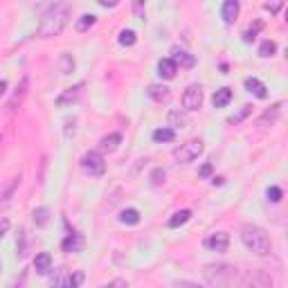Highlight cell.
<instances>
[{"label": "cell", "mask_w": 288, "mask_h": 288, "mask_svg": "<svg viewBox=\"0 0 288 288\" xmlns=\"http://www.w3.org/2000/svg\"><path fill=\"white\" fill-rule=\"evenodd\" d=\"M61 72L63 75H70L72 70H75V59H72V54H61Z\"/></svg>", "instance_id": "obj_25"}, {"label": "cell", "mask_w": 288, "mask_h": 288, "mask_svg": "<svg viewBox=\"0 0 288 288\" xmlns=\"http://www.w3.org/2000/svg\"><path fill=\"white\" fill-rule=\"evenodd\" d=\"M230 102H232V90H230V88H221V90H216L212 97L214 108H223V106H228Z\"/></svg>", "instance_id": "obj_13"}, {"label": "cell", "mask_w": 288, "mask_h": 288, "mask_svg": "<svg viewBox=\"0 0 288 288\" xmlns=\"http://www.w3.org/2000/svg\"><path fill=\"white\" fill-rule=\"evenodd\" d=\"M203 275H205V282L212 284V286H230V284L239 282V272H236V268L225 266V263H219V266H205Z\"/></svg>", "instance_id": "obj_3"}, {"label": "cell", "mask_w": 288, "mask_h": 288, "mask_svg": "<svg viewBox=\"0 0 288 288\" xmlns=\"http://www.w3.org/2000/svg\"><path fill=\"white\" fill-rule=\"evenodd\" d=\"M81 248H84V239H81L79 234H70L68 239H63V250L65 252H81Z\"/></svg>", "instance_id": "obj_16"}, {"label": "cell", "mask_w": 288, "mask_h": 288, "mask_svg": "<svg viewBox=\"0 0 288 288\" xmlns=\"http://www.w3.org/2000/svg\"><path fill=\"white\" fill-rule=\"evenodd\" d=\"M7 92V81H0V97Z\"/></svg>", "instance_id": "obj_38"}, {"label": "cell", "mask_w": 288, "mask_h": 288, "mask_svg": "<svg viewBox=\"0 0 288 288\" xmlns=\"http://www.w3.org/2000/svg\"><path fill=\"white\" fill-rule=\"evenodd\" d=\"M279 111H282V104H275L272 106V111H268L266 115H263L261 119H259V124H266V122H275V117L279 115Z\"/></svg>", "instance_id": "obj_27"}, {"label": "cell", "mask_w": 288, "mask_h": 288, "mask_svg": "<svg viewBox=\"0 0 288 288\" xmlns=\"http://www.w3.org/2000/svg\"><path fill=\"white\" fill-rule=\"evenodd\" d=\"M135 41H138V36H135L133 29H124V32H119V45L131 48V45H135Z\"/></svg>", "instance_id": "obj_23"}, {"label": "cell", "mask_w": 288, "mask_h": 288, "mask_svg": "<svg viewBox=\"0 0 288 288\" xmlns=\"http://www.w3.org/2000/svg\"><path fill=\"white\" fill-rule=\"evenodd\" d=\"M203 142L201 140H189V142H185V144H180L176 151H173V158H176L178 162H192V160H196L198 155L203 153Z\"/></svg>", "instance_id": "obj_4"}, {"label": "cell", "mask_w": 288, "mask_h": 288, "mask_svg": "<svg viewBox=\"0 0 288 288\" xmlns=\"http://www.w3.org/2000/svg\"><path fill=\"white\" fill-rule=\"evenodd\" d=\"M81 284H84V272H72V275L65 279V286H72V288L81 286Z\"/></svg>", "instance_id": "obj_28"}, {"label": "cell", "mask_w": 288, "mask_h": 288, "mask_svg": "<svg viewBox=\"0 0 288 288\" xmlns=\"http://www.w3.org/2000/svg\"><path fill=\"white\" fill-rule=\"evenodd\" d=\"M48 209H45V207H41V209H36V212H34V221H36V223L38 225H45V223H48Z\"/></svg>", "instance_id": "obj_30"}, {"label": "cell", "mask_w": 288, "mask_h": 288, "mask_svg": "<svg viewBox=\"0 0 288 288\" xmlns=\"http://www.w3.org/2000/svg\"><path fill=\"white\" fill-rule=\"evenodd\" d=\"M102 151H108V153H113V151H117V146L122 144V135L119 133H111L106 135V138H102Z\"/></svg>", "instance_id": "obj_15"}, {"label": "cell", "mask_w": 288, "mask_h": 288, "mask_svg": "<svg viewBox=\"0 0 288 288\" xmlns=\"http://www.w3.org/2000/svg\"><path fill=\"white\" fill-rule=\"evenodd\" d=\"M169 122H171V124H178V126H182V124H185V117H182L178 111H173V113H169Z\"/></svg>", "instance_id": "obj_32"}, {"label": "cell", "mask_w": 288, "mask_h": 288, "mask_svg": "<svg viewBox=\"0 0 288 288\" xmlns=\"http://www.w3.org/2000/svg\"><path fill=\"white\" fill-rule=\"evenodd\" d=\"M189 219H192V212H189V209H180V212H176L169 221H167V225H169V228H180V225H185Z\"/></svg>", "instance_id": "obj_19"}, {"label": "cell", "mask_w": 288, "mask_h": 288, "mask_svg": "<svg viewBox=\"0 0 288 288\" xmlns=\"http://www.w3.org/2000/svg\"><path fill=\"white\" fill-rule=\"evenodd\" d=\"M259 29H261V23H257V25L252 27V29H248V32L243 34V41H246V43H252V41H255V36H257V32H259Z\"/></svg>", "instance_id": "obj_31"}, {"label": "cell", "mask_w": 288, "mask_h": 288, "mask_svg": "<svg viewBox=\"0 0 288 288\" xmlns=\"http://www.w3.org/2000/svg\"><path fill=\"white\" fill-rule=\"evenodd\" d=\"M81 169H84L88 176H102L104 169H106V162H104L102 153L90 151V153H86L84 158H81Z\"/></svg>", "instance_id": "obj_5"}, {"label": "cell", "mask_w": 288, "mask_h": 288, "mask_svg": "<svg viewBox=\"0 0 288 288\" xmlns=\"http://www.w3.org/2000/svg\"><path fill=\"white\" fill-rule=\"evenodd\" d=\"M250 113H252V106H248V104H246V106H241V111L236 113V115L228 117V122H230V124H241L243 119L248 117V115H250Z\"/></svg>", "instance_id": "obj_26"}, {"label": "cell", "mask_w": 288, "mask_h": 288, "mask_svg": "<svg viewBox=\"0 0 288 288\" xmlns=\"http://www.w3.org/2000/svg\"><path fill=\"white\" fill-rule=\"evenodd\" d=\"M246 90L252 92L255 97H259V99H266V97H268V88H266V86H263L259 79H255V77L246 79Z\"/></svg>", "instance_id": "obj_11"}, {"label": "cell", "mask_w": 288, "mask_h": 288, "mask_svg": "<svg viewBox=\"0 0 288 288\" xmlns=\"http://www.w3.org/2000/svg\"><path fill=\"white\" fill-rule=\"evenodd\" d=\"M149 97L155 99V102H167L169 99V88L160 86V84H153V86H149Z\"/></svg>", "instance_id": "obj_17"}, {"label": "cell", "mask_w": 288, "mask_h": 288, "mask_svg": "<svg viewBox=\"0 0 288 288\" xmlns=\"http://www.w3.org/2000/svg\"><path fill=\"white\" fill-rule=\"evenodd\" d=\"M209 176H212V165L205 162V165L198 169V178H209Z\"/></svg>", "instance_id": "obj_33"}, {"label": "cell", "mask_w": 288, "mask_h": 288, "mask_svg": "<svg viewBox=\"0 0 288 288\" xmlns=\"http://www.w3.org/2000/svg\"><path fill=\"white\" fill-rule=\"evenodd\" d=\"M239 284H243V286H255V288H268V286H272V277L263 270H255V272H248L243 279H239Z\"/></svg>", "instance_id": "obj_7"}, {"label": "cell", "mask_w": 288, "mask_h": 288, "mask_svg": "<svg viewBox=\"0 0 288 288\" xmlns=\"http://www.w3.org/2000/svg\"><path fill=\"white\" fill-rule=\"evenodd\" d=\"M7 230H9V221H7V219H0V239L7 234Z\"/></svg>", "instance_id": "obj_36"}, {"label": "cell", "mask_w": 288, "mask_h": 288, "mask_svg": "<svg viewBox=\"0 0 288 288\" xmlns=\"http://www.w3.org/2000/svg\"><path fill=\"white\" fill-rule=\"evenodd\" d=\"M239 236L241 241H243V246L248 248V250H252L255 255H270V236H268V232L263 228H259V225H252V223H246L241 225L239 230Z\"/></svg>", "instance_id": "obj_1"}, {"label": "cell", "mask_w": 288, "mask_h": 288, "mask_svg": "<svg viewBox=\"0 0 288 288\" xmlns=\"http://www.w3.org/2000/svg\"><path fill=\"white\" fill-rule=\"evenodd\" d=\"M266 196H268V201H270V203H279L284 194H282V189H279V187H268Z\"/></svg>", "instance_id": "obj_29"}, {"label": "cell", "mask_w": 288, "mask_h": 288, "mask_svg": "<svg viewBox=\"0 0 288 288\" xmlns=\"http://www.w3.org/2000/svg\"><path fill=\"white\" fill-rule=\"evenodd\" d=\"M239 11H241L239 0H225V2H223V9H221V14H223V21L228 23V25H232V23L239 18Z\"/></svg>", "instance_id": "obj_9"}, {"label": "cell", "mask_w": 288, "mask_h": 288, "mask_svg": "<svg viewBox=\"0 0 288 288\" xmlns=\"http://www.w3.org/2000/svg\"><path fill=\"white\" fill-rule=\"evenodd\" d=\"M201 104H203V88L192 84L182 95V106H185V111H198Z\"/></svg>", "instance_id": "obj_6"}, {"label": "cell", "mask_w": 288, "mask_h": 288, "mask_svg": "<svg viewBox=\"0 0 288 288\" xmlns=\"http://www.w3.org/2000/svg\"><path fill=\"white\" fill-rule=\"evenodd\" d=\"M171 59H173L176 65L180 63V65H185V68H192V65L196 63V59H194L189 52H185V50H173V57H171Z\"/></svg>", "instance_id": "obj_18"}, {"label": "cell", "mask_w": 288, "mask_h": 288, "mask_svg": "<svg viewBox=\"0 0 288 288\" xmlns=\"http://www.w3.org/2000/svg\"><path fill=\"white\" fill-rule=\"evenodd\" d=\"M119 221H122L124 225H135V223H140V212L138 209H124V212L119 214Z\"/></svg>", "instance_id": "obj_22"}, {"label": "cell", "mask_w": 288, "mask_h": 288, "mask_svg": "<svg viewBox=\"0 0 288 288\" xmlns=\"http://www.w3.org/2000/svg\"><path fill=\"white\" fill-rule=\"evenodd\" d=\"M153 140L155 142H173L176 131L173 128H158V131H153Z\"/></svg>", "instance_id": "obj_20"}, {"label": "cell", "mask_w": 288, "mask_h": 288, "mask_svg": "<svg viewBox=\"0 0 288 288\" xmlns=\"http://www.w3.org/2000/svg\"><path fill=\"white\" fill-rule=\"evenodd\" d=\"M68 21H70V7L68 5L52 7V9L43 16L41 25H38V29H36V36H41V38L57 36V34L63 32V27L68 25Z\"/></svg>", "instance_id": "obj_2"}, {"label": "cell", "mask_w": 288, "mask_h": 288, "mask_svg": "<svg viewBox=\"0 0 288 288\" xmlns=\"http://www.w3.org/2000/svg\"><path fill=\"white\" fill-rule=\"evenodd\" d=\"M95 21H97V16H92V14H84V16L77 21V32H88L92 25H95Z\"/></svg>", "instance_id": "obj_21"}, {"label": "cell", "mask_w": 288, "mask_h": 288, "mask_svg": "<svg viewBox=\"0 0 288 288\" xmlns=\"http://www.w3.org/2000/svg\"><path fill=\"white\" fill-rule=\"evenodd\" d=\"M50 266H52V257H50V252H38L36 259H34V268H36V272L45 275V272L50 270Z\"/></svg>", "instance_id": "obj_14"}, {"label": "cell", "mask_w": 288, "mask_h": 288, "mask_svg": "<svg viewBox=\"0 0 288 288\" xmlns=\"http://www.w3.org/2000/svg\"><path fill=\"white\" fill-rule=\"evenodd\" d=\"M178 72V65L173 63V59H162L160 63H158V75L162 77V79H173Z\"/></svg>", "instance_id": "obj_12"}, {"label": "cell", "mask_w": 288, "mask_h": 288, "mask_svg": "<svg viewBox=\"0 0 288 288\" xmlns=\"http://www.w3.org/2000/svg\"><path fill=\"white\" fill-rule=\"evenodd\" d=\"M142 5H144V0H135V2H133V11H135V16H138L140 21L144 18V9H142Z\"/></svg>", "instance_id": "obj_34"}, {"label": "cell", "mask_w": 288, "mask_h": 288, "mask_svg": "<svg viewBox=\"0 0 288 288\" xmlns=\"http://www.w3.org/2000/svg\"><path fill=\"white\" fill-rule=\"evenodd\" d=\"M162 180H165V171H162V169H155L153 171V185H160Z\"/></svg>", "instance_id": "obj_35"}, {"label": "cell", "mask_w": 288, "mask_h": 288, "mask_svg": "<svg viewBox=\"0 0 288 288\" xmlns=\"http://www.w3.org/2000/svg\"><path fill=\"white\" fill-rule=\"evenodd\" d=\"M97 2H99L102 7H117L119 0H97Z\"/></svg>", "instance_id": "obj_37"}, {"label": "cell", "mask_w": 288, "mask_h": 288, "mask_svg": "<svg viewBox=\"0 0 288 288\" xmlns=\"http://www.w3.org/2000/svg\"><path fill=\"white\" fill-rule=\"evenodd\" d=\"M275 52H277V43H275V41H263L261 48H259V57H263V59L272 57Z\"/></svg>", "instance_id": "obj_24"}, {"label": "cell", "mask_w": 288, "mask_h": 288, "mask_svg": "<svg viewBox=\"0 0 288 288\" xmlns=\"http://www.w3.org/2000/svg\"><path fill=\"white\" fill-rule=\"evenodd\" d=\"M205 248L212 252H225L230 246V236L225 234V232H212V234H207V239L203 241Z\"/></svg>", "instance_id": "obj_8"}, {"label": "cell", "mask_w": 288, "mask_h": 288, "mask_svg": "<svg viewBox=\"0 0 288 288\" xmlns=\"http://www.w3.org/2000/svg\"><path fill=\"white\" fill-rule=\"evenodd\" d=\"M81 92H84V84H77L75 88H68V90H65L63 95L57 97V106H65V104L77 102V99L81 97Z\"/></svg>", "instance_id": "obj_10"}]
</instances>
